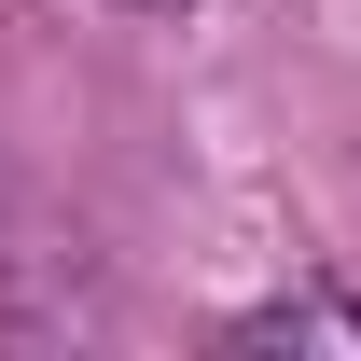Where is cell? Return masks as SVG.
Returning a JSON list of instances; mask_svg holds the SVG:
<instances>
[{
    "instance_id": "1",
    "label": "cell",
    "mask_w": 361,
    "mask_h": 361,
    "mask_svg": "<svg viewBox=\"0 0 361 361\" xmlns=\"http://www.w3.org/2000/svg\"><path fill=\"white\" fill-rule=\"evenodd\" d=\"M236 361H264V348H334V361H361V306H334V292H278V306H250L223 334Z\"/></svg>"
}]
</instances>
